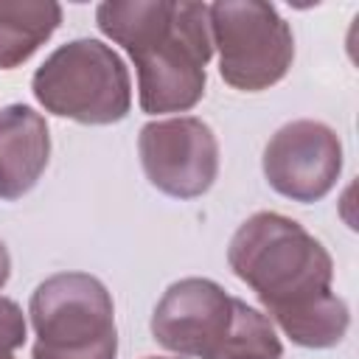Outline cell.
I'll use <instances>...</instances> for the list:
<instances>
[{"instance_id": "8", "label": "cell", "mask_w": 359, "mask_h": 359, "mask_svg": "<svg viewBox=\"0 0 359 359\" xmlns=\"http://www.w3.org/2000/svg\"><path fill=\"white\" fill-rule=\"evenodd\" d=\"M261 168L280 196L303 205L320 202L339 180L342 140L323 121H292L269 137Z\"/></svg>"}, {"instance_id": "5", "label": "cell", "mask_w": 359, "mask_h": 359, "mask_svg": "<svg viewBox=\"0 0 359 359\" xmlns=\"http://www.w3.org/2000/svg\"><path fill=\"white\" fill-rule=\"evenodd\" d=\"M39 353H84L118 342L109 289L87 272L45 278L28 303Z\"/></svg>"}, {"instance_id": "12", "label": "cell", "mask_w": 359, "mask_h": 359, "mask_svg": "<svg viewBox=\"0 0 359 359\" xmlns=\"http://www.w3.org/2000/svg\"><path fill=\"white\" fill-rule=\"evenodd\" d=\"M25 337H28V325L22 309L11 297L0 294V348L14 353L17 348H22Z\"/></svg>"}, {"instance_id": "13", "label": "cell", "mask_w": 359, "mask_h": 359, "mask_svg": "<svg viewBox=\"0 0 359 359\" xmlns=\"http://www.w3.org/2000/svg\"><path fill=\"white\" fill-rule=\"evenodd\" d=\"M118 356V342L95 348V351H84V353H39L31 351V359H115Z\"/></svg>"}, {"instance_id": "2", "label": "cell", "mask_w": 359, "mask_h": 359, "mask_svg": "<svg viewBox=\"0 0 359 359\" xmlns=\"http://www.w3.org/2000/svg\"><path fill=\"white\" fill-rule=\"evenodd\" d=\"M227 264L269 317L331 292L334 261L328 250L294 219L258 210L233 233Z\"/></svg>"}, {"instance_id": "10", "label": "cell", "mask_w": 359, "mask_h": 359, "mask_svg": "<svg viewBox=\"0 0 359 359\" xmlns=\"http://www.w3.org/2000/svg\"><path fill=\"white\" fill-rule=\"evenodd\" d=\"M59 22L62 6L53 0H0V70L28 62Z\"/></svg>"}, {"instance_id": "1", "label": "cell", "mask_w": 359, "mask_h": 359, "mask_svg": "<svg viewBox=\"0 0 359 359\" xmlns=\"http://www.w3.org/2000/svg\"><path fill=\"white\" fill-rule=\"evenodd\" d=\"M95 25L132 56L146 115L188 112L202 101L213 56L208 3L107 0L95 6Z\"/></svg>"}, {"instance_id": "11", "label": "cell", "mask_w": 359, "mask_h": 359, "mask_svg": "<svg viewBox=\"0 0 359 359\" xmlns=\"http://www.w3.org/2000/svg\"><path fill=\"white\" fill-rule=\"evenodd\" d=\"M275 325L300 348H334L345 339L348 325H351V309L348 303L334 294L325 292L309 303H300L289 311H280L275 317Z\"/></svg>"}, {"instance_id": "4", "label": "cell", "mask_w": 359, "mask_h": 359, "mask_svg": "<svg viewBox=\"0 0 359 359\" xmlns=\"http://www.w3.org/2000/svg\"><path fill=\"white\" fill-rule=\"evenodd\" d=\"M210 42L224 84L261 93L278 84L294 62V34L272 3L219 0L208 6Z\"/></svg>"}, {"instance_id": "14", "label": "cell", "mask_w": 359, "mask_h": 359, "mask_svg": "<svg viewBox=\"0 0 359 359\" xmlns=\"http://www.w3.org/2000/svg\"><path fill=\"white\" fill-rule=\"evenodd\" d=\"M8 275H11V255H8V250H6V244L0 241V289L6 286V280H8Z\"/></svg>"}, {"instance_id": "16", "label": "cell", "mask_w": 359, "mask_h": 359, "mask_svg": "<svg viewBox=\"0 0 359 359\" xmlns=\"http://www.w3.org/2000/svg\"><path fill=\"white\" fill-rule=\"evenodd\" d=\"M146 359H168V356H146ZM177 359H182V356H177Z\"/></svg>"}, {"instance_id": "6", "label": "cell", "mask_w": 359, "mask_h": 359, "mask_svg": "<svg viewBox=\"0 0 359 359\" xmlns=\"http://www.w3.org/2000/svg\"><path fill=\"white\" fill-rule=\"evenodd\" d=\"M137 154L146 180L174 199H196L219 177V140L194 115L149 121L137 135Z\"/></svg>"}, {"instance_id": "7", "label": "cell", "mask_w": 359, "mask_h": 359, "mask_svg": "<svg viewBox=\"0 0 359 359\" xmlns=\"http://www.w3.org/2000/svg\"><path fill=\"white\" fill-rule=\"evenodd\" d=\"M236 297L210 278L171 283L154 306L151 337L182 359H216L233 328Z\"/></svg>"}, {"instance_id": "3", "label": "cell", "mask_w": 359, "mask_h": 359, "mask_svg": "<svg viewBox=\"0 0 359 359\" xmlns=\"http://www.w3.org/2000/svg\"><path fill=\"white\" fill-rule=\"evenodd\" d=\"M31 93L50 115L87 126L118 123L132 109V81L123 59L101 39H70L34 73Z\"/></svg>"}, {"instance_id": "9", "label": "cell", "mask_w": 359, "mask_h": 359, "mask_svg": "<svg viewBox=\"0 0 359 359\" xmlns=\"http://www.w3.org/2000/svg\"><path fill=\"white\" fill-rule=\"evenodd\" d=\"M50 135L45 118L28 104L0 107V199L25 196L48 168Z\"/></svg>"}, {"instance_id": "15", "label": "cell", "mask_w": 359, "mask_h": 359, "mask_svg": "<svg viewBox=\"0 0 359 359\" xmlns=\"http://www.w3.org/2000/svg\"><path fill=\"white\" fill-rule=\"evenodd\" d=\"M0 359H14V353H11V351H6V348H0Z\"/></svg>"}]
</instances>
